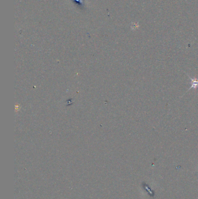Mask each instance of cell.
Segmentation results:
<instances>
[{"instance_id":"1","label":"cell","mask_w":198,"mask_h":199,"mask_svg":"<svg viewBox=\"0 0 198 199\" xmlns=\"http://www.w3.org/2000/svg\"><path fill=\"white\" fill-rule=\"evenodd\" d=\"M188 77L191 79V87L189 89V90H191V89H196L198 88V79H197V78H192L189 77V76H188Z\"/></svg>"},{"instance_id":"2","label":"cell","mask_w":198,"mask_h":199,"mask_svg":"<svg viewBox=\"0 0 198 199\" xmlns=\"http://www.w3.org/2000/svg\"><path fill=\"white\" fill-rule=\"evenodd\" d=\"M75 1H76L77 2L80 3L81 4H83V1L82 0H75Z\"/></svg>"}]
</instances>
